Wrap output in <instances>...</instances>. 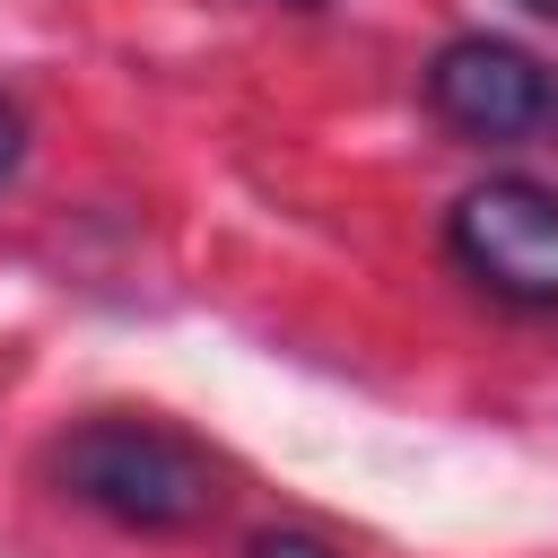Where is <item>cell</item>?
<instances>
[{
	"label": "cell",
	"mask_w": 558,
	"mask_h": 558,
	"mask_svg": "<svg viewBox=\"0 0 558 558\" xmlns=\"http://www.w3.org/2000/svg\"><path fill=\"white\" fill-rule=\"evenodd\" d=\"M549 96H558L549 70H541L523 44H506V35H453V44L427 61V105H436V122L462 131V140H488V148L541 131V122H549Z\"/></svg>",
	"instance_id": "3957f363"
},
{
	"label": "cell",
	"mask_w": 558,
	"mask_h": 558,
	"mask_svg": "<svg viewBox=\"0 0 558 558\" xmlns=\"http://www.w3.org/2000/svg\"><path fill=\"white\" fill-rule=\"evenodd\" d=\"M549 122H558V96H549Z\"/></svg>",
	"instance_id": "52a82bcc"
},
{
	"label": "cell",
	"mask_w": 558,
	"mask_h": 558,
	"mask_svg": "<svg viewBox=\"0 0 558 558\" xmlns=\"http://www.w3.org/2000/svg\"><path fill=\"white\" fill-rule=\"evenodd\" d=\"M244 558H340V549H331L323 532H262Z\"/></svg>",
	"instance_id": "277c9868"
},
{
	"label": "cell",
	"mask_w": 558,
	"mask_h": 558,
	"mask_svg": "<svg viewBox=\"0 0 558 558\" xmlns=\"http://www.w3.org/2000/svg\"><path fill=\"white\" fill-rule=\"evenodd\" d=\"M52 480L131 532H192L218 514L209 445H192L183 427H157V418H87L78 436L52 445Z\"/></svg>",
	"instance_id": "6da1fadb"
},
{
	"label": "cell",
	"mask_w": 558,
	"mask_h": 558,
	"mask_svg": "<svg viewBox=\"0 0 558 558\" xmlns=\"http://www.w3.org/2000/svg\"><path fill=\"white\" fill-rule=\"evenodd\" d=\"M445 253L471 288L514 314H558V192L532 174H488L453 201Z\"/></svg>",
	"instance_id": "7a4b0ae2"
},
{
	"label": "cell",
	"mask_w": 558,
	"mask_h": 558,
	"mask_svg": "<svg viewBox=\"0 0 558 558\" xmlns=\"http://www.w3.org/2000/svg\"><path fill=\"white\" fill-rule=\"evenodd\" d=\"M523 9H541V17H558V0H523Z\"/></svg>",
	"instance_id": "8992f818"
},
{
	"label": "cell",
	"mask_w": 558,
	"mask_h": 558,
	"mask_svg": "<svg viewBox=\"0 0 558 558\" xmlns=\"http://www.w3.org/2000/svg\"><path fill=\"white\" fill-rule=\"evenodd\" d=\"M17 157H26V122H17L9 105H0V183L17 174Z\"/></svg>",
	"instance_id": "5b68a950"
}]
</instances>
